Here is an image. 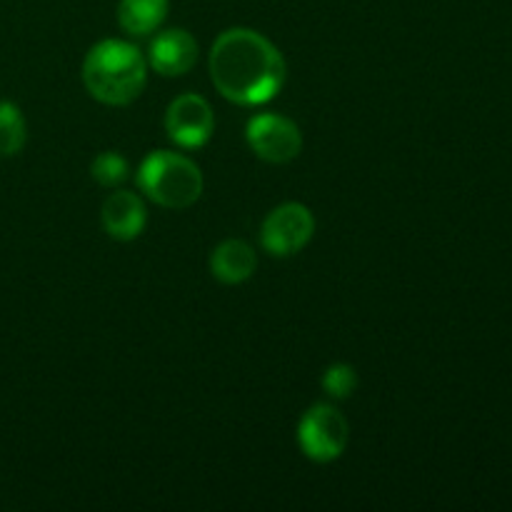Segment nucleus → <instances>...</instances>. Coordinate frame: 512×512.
<instances>
[{
  "mask_svg": "<svg viewBox=\"0 0 512 512\" xmlns=\"http://www.w3.org/2000/svg\"><path fill=\"white\" fill-rule=\"evenodd\" d=\"M250 150L265 163L283 165L300 155L303 148V135L300 128L290 118L278 113H258L248 120L245 128Z\"/></svg>",
  "mask_w": 512,
  "mask_h": 512,
  "instance_id": "6",
  "label": "nucleus"
},
{
  "mask_svg": "<svg viewBox=\"0 0 512 512\" xmlns=\"http://www.w3.org/2000/svg\"><path fill=\"white\" fill-rule=\"evenodd\" d=\"M90 175H93V180H98L103 188H115V185L128 180L130 165L128 160L120 153H115V150H105V153L93 158V163H90Z\"/></svg>",
  "mask_w": 512,
  "mask_h": 512,
  "instance_id": "13",
  "label": "nucleus"
},
{
  "mask_svg": "<svg viewBox=\"0 0 512 512\" xmlns=\"http://www.w3.org/2000/svg\"><path fill=\"white\" fill-rule=\"evenodd\" d=\"M315 233L313 213L303 203H283L270 210L260 228V243L275 258H290L310 243Z\"/></svg>",
  "mask_w": 512,
  "mask_h": 512,
  "instance_id": "5",
  "label": "nucleus"
},
{
  "mask_svg": "<svg viewBox=\"0 0 512 512\" xmlns=\"http://www.w3.org/2000/svg\"><path fill=\"white\" fill-rule=\"evenodd\" d=\"M138 188L160 208H190L203 195V173L185 155L155 150L140 163Z\"/></svg>",
  "mask_w": 512,
  "mask_h": 512,
  "instance_id": "3",
  "label": "nucleus"
},
{
  "mask_svg": "<svg viewBox=\"0 0 512 512\" xmlns=\"http://www.w3.org/2000/svg\"><path fill=\"white\" fill-rule=\"evenodd\" d=\"M28 128L20 108L10 100H0V158H13L23 150Z\"/></svg>",
  "mask_w": 512,
  "mask_h": 512,
  "instance_id": "12",
  "label": "nucleus"
},
{
  "mask_svg": "<svg viewBox=\"0 0 512 512\" xmlns=\"http://www.w3.org/2000/svg\"><path fill=\"white\" fill-rule=\"evenodd\" d=\"M358 388V375L348 363H335L325 370L323 375V390L335 400H345L355 393Z\"/></svg>",
  "mask_w": 512,
  "mask_h": 512,
  "instance_id": "14",
  "label": "nucleus"
},
{
  "mask_svg": "<svg viewBox=\"0 0 512 512\" xmlns=\"http://www.w3.org/2000/svg\"><path fill=\"white\" fill-rule=\"evenodd\" d=\"M100 218H103L105 233L113 240H123V243L138 238L148 223L143 200L130 190H118V193L108 195L103 210H100Z\"/></svg>",
  "mask_w": 512,
  "mask_h": 512,
  "instance_id": "9",
  "label": "nucleus"
},
{
  "mask_svg": "<svg viewBox=\"0 0 512 512\" xmlns=\"http://www.w3.org/2000/svg\"><path fill=\"white\" fill-rule=\"evenodd\" d=\"M215 128V115L203 95L185 93L175 98L165 110L168 138L180 148H203Z\"/></svg>",
  "mask_w": 512,
  "mask_h": 512,
  "instance_id": "7",
  "label": "nucleus"
},
{
  "mask_svg": "<svg viewBox=\"0 0 512 512\" xmlns=\"http://www.w3.org/2000/svg\"><path fill=\"white\" fill-rule=\"evenodd\" d=\"M258 268L255 250L245 240H223L210 253V273L225 285H240Z\"/></svg>",
  "mask_w": 512,
  "mask_h": 512,
  "instance_id": "10",
  "label": "nucleus"
},
{
  "mask_svg": "<svg viewBox=\"0 0 512 512\" xmlns=\"http://www.w3.org/2000/svg\"><path fill=\"white\" fill-rule=\"evenodd\" d=\"M285 58L263 33L230 28L210 50V78L225 100L243 108L265 105L283 90Z\"/></svg>",
  "mask_w": 512,
  "mask_h": 512,
  "instance_id": "1",
  "label": "nucleus"
},
{
  "mask_svg": "<svg viewBox=\"0 0 512 512\" xmlns=\"http://www.w3.org/2000/svg\"><path fill=\"white\" fill-rule=\"evenodd\" d=\"M85 90L105 105H130L148 83V63L125 40H100L83 60Z\"/></svg>",
  "mask_w": 512,
  "mask_h": 512,
  "instance_id": "2",
  "label": "nucleus"
},
{
  "mask_svg": "<svg viewBox=\"0 0 512 512\" xmlns=\"http://www.w3.org/2000/svg\"><path fill=\"white\" fill-rule=\"evenodd\" d=\"M168 8V0H120L118 23L128 35L145 38L163 25Z\"/></svg>",
  "mask_w": 512,
  "mask_h": 512,
  "instance_id": "11",
  "label": "nucleus"
},
{
  "mask_svg": "<svg viewBox=\"0 0 512 512\" xmlns=\"http://www.w3.org/2000/svg\"><path fill=\"white\" fill-rule=\"evenodd\" d=\"M350 440L348 420L333 405L318 403L300 418L298 443L313 463H333L345 453Z\"/></svg>",
  "mask_w": 512,
  "mask_h": 512,
  "instance_id": "4",
  "label": "nucleus"
},
{
  "mask_svg": "<svg viewBox=\"0 0 512 512\" xmlns=\"http://www.w3.org/2000/svg\"><path fill=\"white\" fill-rule=\"evenodd\" d=\"M198 60V40L185 28H168L158 33L150 43L148 63L153 65L155 73L165 78H178L185 75Z\"/></svg>",
  "mask_w": 512,
  "mask_h": 512,
  "instance_id": "8",
  "label": "nucleus"
}]
</instances>
